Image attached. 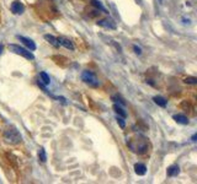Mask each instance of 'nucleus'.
Segmentation results:
<instances>
[{
    "label": "nucleus",
    "mask_w": 197,
    "mask_h": 184,
    "mask_svg": "<svg viewBox=\"0 0 197 184\" xmlns=\"http://www.w3.org/2000/svg\"><path fill=\"white\" fill-rule=\"evenodd\" d=\"M4 140L10 145H16L22 140V136L15 128H9L4 131Z\"/></svg>",
    "instance_id": "nucleus-1"
},
{
    "label": "nucleus",
    "mask_w": 197,
    "mask_h": 184,
    "mask_svg": "<svg viewBox=\"0 0 197 184\" xmlns=\"http://www.w3.org/2000/svg\"><path fill=\"white\" fill-rule=\"evenodd\" d=\"M128 147L136 153H144L148 150V144L147 140L142 138V139H137V140H131L128 142Z\"/></svg>",
    "instance_id": "nucleus-2"
},
{
    "label": "nucleus",
    "mask_w": 197,
    "mask_h": 184,
    "mask_svg": "<svg viewBox=\"0 0 197 184\" xmlns=\"http://www.w3.org/2000/svg\"><path fill=\"white\" fill-rule=\"evenodd\" d=\"M82 80H83L86 85H89L90 87H97V86L100 85L99 79L96 77V75H95L93 71H89V70L83 71V74H82Z\"/></svg>",
    "instance_id": "nucleus-3"
},
{
    "label": "nucleus",
    "mask_w": 197,
    "mask_h": 184,
    "mask_svg": "<svg viewBox=\"0 0 197 184\" xmlns=\"http://www.w3.org/2000/svg\"><path fill=\"white\" fill-rule=\"evenodd\" d=\"M9 49H10V52H12V53H15V54H17V55H21V57H23V58H26V59H29V60H33V59H35V55L31 53L30 50L25 49V48L17 46V44H10V46H9Z\"/></svg>",
    "instance_id": "nucleus-4"
},
{
    "label": "nucleus",
    "mask_w": 197,
    "mask_h": 184,
    "mask_svg": "<svg viewBox=\"0 0 197 184\" xmlns=\"http://www.w3.org/2000/svg\"><path fill=\"white\" fill-rule=\"evenodd\" d=\"M97 26H101L103 28H109V30H116V23L111 19H105L97 21Z\"/></svg>",
    "instance_id": "nucleus-5"
},
{
    "label": "nucleus",
    "mask_w": 197,
    "mask_h": 184,
    "mask_svg": "<svg viewBox=\"0 0 197 184\" xmlns=\"http://www.w3.org/2000/svg\"><path fill=\"white\" fill-rule=\"evenodd\" d=\"M16 38L19 39L20 42H22L26 47H27L30 50H35L36 49V44H35V42L32 41V39H30V38H26V37H23V36H16Z\"/></svg>",
    "instance_id": "nucleus-6"
},
{
    "label": "nucleus",
    "mask_w": 197,
    "mask_h": 184,
    "mask_svg": "<svg viewBox=\"0 0 197 184\" xmlns=\"http://www.w3.org/2000/svg\"><path fill=\"white\" fill-rule=\"evenodd\" d=\"M11 11L14 12V14H16V15H21L22 12L25 11V6L21 3H19V1H14L11 4Z\"/></svg>",
    "instance_id": "nucleus-7"
},
{
    "label": "nucleus",
    "mask_w": 197,
    "mask_h": 184,
    "mask_svg": "<svg viewBox=\"0 0 197 184\" xmlns=\"http://www.w3.org/2000/svg\"><path fill=\"white\" fill-rule=\"evenodd\" d=\"M58 42H59V46H63V47H65L67 49H70V50L74 49V46H73L72 41H70V39H68V38L59 37V38H58Z\"/></svg>",
    "instance_id": "nucleus-8"
},
{
    "label": "nucleus",
    "mask_w": 197,
    "mask_h": 184,
    "mask_svg": "<svg viewBox=\"0 0 197 184\" xmlns=\"http://www.w3.org/2000/svg\"><path fill=\"white\" fill-rule=\"evenodd\" d=\"M134 172L138 174V176H144L147 173V167L146 165L143 163H136L134 165Z\"/></svg>",
    "instance_id": "nucleus-9"
},
{
    "label": "nucleus",
    "mask_w": 197,
    "mask_h": 184,
    "mask_svg": "<svg viewBox=\"0 0 197 184\" xmlns=\"http://www.w3.org/2000/svg\"><path fill=\"white\" fill-rule=\"evenodd\" d=\"M174 120L177 122L179 124H183V125H187V124H189L187 117L183 115V114H175V115H174Z\"/></svg>",
    "instance_id": "nucleus-10"
},
{
    "label": "nucleus",
    "mask_w": 197,
    "mask_h": 184,
    "mask_svg": "<svg viewBox=\"0 0 197 184\" xmlns=\"http://www.w3.org/2000/svg\"><path fill=\"white\" fill-rule=\"evenodd\" d=\"M45 39L46 41H48L53 47L58 48L59 47V42H58V38H56L54 36H52V34H45Z\"/></svg>",
    "instance_id": "nucleus-11"
},
{
    "label": "nucleus",
    "mask_w": 197,
    "mask_h": 184,
    "mask_svg": "<svg viewBox=\"0 0 197 184\" xmlns=\"http://www.w3.org/2000/svg\"><path fill=\"white\" fill-rule=\"evenodd\" d=\"M179 173H180L179 166H170V167L168 168V176H169V177H175V176H177Z\"/></svg>",
    "instance_id": "nucleus-12"
},
{
    "label": "nucleus",
    "mask_w": 197,
    "mask_h": 184,
    "mask_svg": "<svg viewBox=\"0 0 197 184\" xmlns=\"http://www.w3.org/2000/svg\"><path fill=\"white\" fill-rule=\"evenodd\" d=\"M113 109H115V112L120 115V117H122V118H126L127 117V113H126V111L121 107V106H118V104L116 103V104H113Z\"/></svg>",
    "instance_id": "nucleus-13"
},
{
    "label": "nucleus",
    "mask_w": 197,
    "mask_h": 184,
    "mask_svg": "<svg viewBox=\"0 0 197 184\" xmlns=\"http://www.w3.org/2000/svg\"><path fill=\"white\" fill-rule=\"evenodd\" d=\"M153 99H154V102L158 104V106H160V107H165L166 103H168V101L164 97H162V96H155Z\"/></svg>",
    "instance_id": "nucleus-14"
},
{
    "label": "nucleus",
    "mask_w": 197,
    "mask_h": 184,
    "mask_svg": "<svg viewBox=\"0 0 197 184\" xmlns=\"http://www.w3.org/2000/svg\"><path fill=\"white\" fill-rule=\"evenodd\" d=\"M38 160L42 163H45L47 161V155H46V151L43 147H39V150H38Z\"/></svg>",
    "instance_id": "nucleus-15"
},
{
    "label": "nucleus",
    "mask_w": 197,
    "mask_h": 184,
    "mask_svg": "<svg viewBox=\"0 0 197 184\" xmlns=\"http://www.w3.org/2000/svg\"><path fill=\"white\" fill-rule=\"evenodd\" d=\"M39 77H41V81L45 84V85H49V82H51V79H49V76L45 73V71H42V73H39Z\"/></svg>",
    "instance_id": "nucleus-16"
},
{
    "label": "nucleus",
    "mask_w": 197,
    "mask_h": 184,
    "mask_svg": "<svg viewBox=\"0 0 197 184\" xmlns=\"http://www.w3.org/2000/svg\"><path fill=\"white\" fill-rule=\"evenodd\" d=\"M91 5L95 6V7H97L99 10H101V11H103V12H107L106 9H105V7L102 6V4L99 1V0H91Z\"/></svg>",
    "instance_id": "nucleus-17"
},
{
    "label": "nucleus",
    "mask_w": 197,
    "mask_h": 184,
    "mask_svg": "<svg viewBox=\"0 0 197 184\" xmlns=\"http://www.w3.org/2000/svg\"><path fill=\"white\" fill-rule=\"evenodd\" d=\"M116 119H117V123L118 124H120V126L123 129L125 126H126V123H125V120H123V118L122 117H120V115H117V118H116Z\"/></svg>",
    "instance_id": "nucleus-18"
},
{
    "label": "nucleus",
    "mask_w": 197,
    "mask_h": 184,
    "mask_svg": "<svg viewBox=\"0 0 197 184\" xmlns=\"http://www.w3.org/2000/svg\"><path fill=\"white\" fill-rule=\"evenodd\" d=\"M185 82H186V84L195 85V84H197V79H196V77H187V79H185Z\"/></svg>",
    "instance_id": "nucleus-19"
},
{
    "label": "nucleus",
    "mask_w": 197,
    "mask_h": 184,
    "mask_svg": "<svg viewBox=\"0 0 197 184\" xmlns=\"http://www.w3.org/2000/svg\"><path fill=\"white\" fill-rule=\"evenodd\" d=\"M133 49L136 50V53H137V54H139V55L142 54V50H140V48H139V47H137V46H133Z\"/></svg>",
    "instance_id": "nucleus-20"
},
{
    "label": "nucleus",
    "mask_w": 197,
    "mask_h": 184,
    "mask_svg": "<svg viewBox=\"0 0 197 184\" xmlns=\"http://www.w3.org/2000/svg\"><path fill=\"white\" fill-rule=\"evenodd\" d=\"M196 139H197V135H196V134H195V135H193V136H192V141H196Z\"/></svg>",
    "instance_id": "nucleus-21"
},
{
    "label": "nucleus",
    "mask_w": 197,
    "mask_h": 184,
    "mask_svg": "<svg viewBox=\"0 0 197 184\" xmlns=\"http://www.w3.org/2000/svg\"><path fill=\"white\" fill-rule=\"evenodd\" d=\"M3 49H4V47H3L2 44H0V54H2V52H3Z\"/></svg>",
    "instance_id": "nucleus-22"
}]
</instances>
